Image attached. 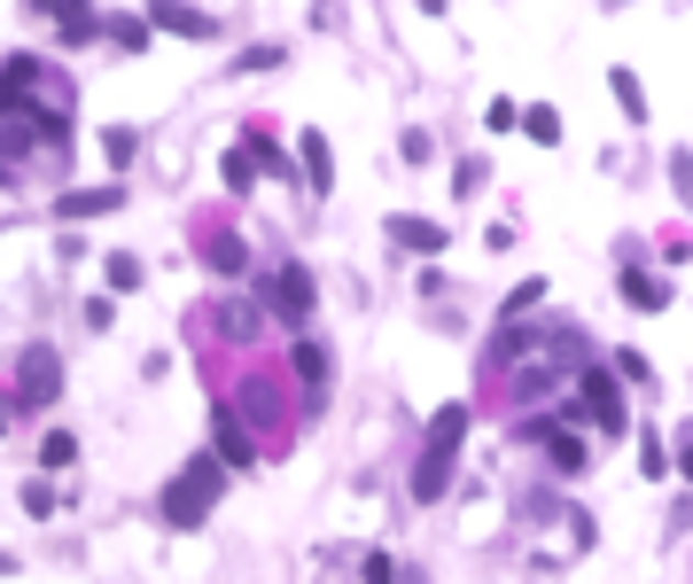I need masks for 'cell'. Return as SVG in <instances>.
I'll use <instances>...</instances> for the list:
<instances>
[{
	"instance_id": "cell-1",
	"label": "cell",
	"mask_w": 693,
	"mask_h": 584,
	"mask_svg": "<svg viewBox=\"0 0 693 584\" xmlns=\"http://www.w3.org/2000/svg\"><path fill=\"white\" fill-rule=\"evenodd\" d=\"M561 422L592 429L600 445H608V437H631V405H624V382H616V367L584 359V367L569 374V413H561Z\"/></svg>"
},
{
	"instance_id": "cell-2",
	"label": "cell",
	"mask_w": 693,
	"mask_h": 584,
	"mask_svg": "<svg viewBox=\"0 0 693 584\" xmlns=\"http://www.w3.org/2000/svg\"><path fill=\"white\" fill-rule=\"evenodd\" d=\"M460 445H468V405H437V413H428L421 452H413V498H421V507H437V498L452 491Z\"/></svg>"
},
{
	"instance_id": "cell-3",
	"label": "cell",
	"mask_w": 693,
	"mask_h": 584,
	"mask_svg": "<svg viewBox=\"0 0 693 584\" xmlns=\"http://www.w3.org/2000/svg\"><path fill=\"white\" fill-rule=\"evenodd\" d=\"M226 498V460L219 452H195L180 475L164 483V530H203V515Z\"/></svg>"
},
{
	"instance_id": "cell-4",
	"label": "cell",
	"mask_w": 693,
	"mask_h": 584,
	"mask_svg": "<svg viewBox=\"0 0 693 584\" xmlns=\"http://www.w3.org/2000/svg\"><path fill=\"white\" fill-rule=\"evenodd\" d=\"M312 304H320V296H312V266H304V258H281V266L266 273V312L289 319V327H304Z\"/></svg>"
},
{
	"instance_id": "cell-5",
	"label": "cell",
	"mask_w": 693,
	"mask_h": 584,
	"mask_svg": "<svg viewBox=\"0 0 693 584\" xmlns=\"http://www.w3.org/2000/svg\"><path fill=\"white\" fill-rule=\"evenodd\" d=\"M530 437H538V452H546V468H554V475H584V468H592L584 437H577V429H561L554 413H538V422H530Z\"/></svg>"
},
{
	"instance_id": "cell-6",
	"label": "cell",
	"mask_w": 693,
	"mask_h": 584,
	"mask_svg": "<svg viewBox=\"0 0 693 584\" xmlns=\"http://www.w3.org/2000/svg\"><path fill=\"white\" fill-rule=\"evenodd\" d=\"M234 413H242V422H257V429H289V390H281V382H266V374H257V382H242V397H234Z\"/></svg>"
},
{
	"instance_id": "cell-7",
	"label": "cell",
	"mask_w": 693,
	"mask_h": 584,
	"mask_svg": "<svg viewBox=\"0 0 693 584\" xmlns=\"http://www.w3.org/2000/svg\"><path fill=\"white\" fill-rule=\"evenodd\" d=\"M32 87H40V55H9V63H0V117L24 125V117L40 110V102H24Z\"/></svg>"
},
{
	"instance_id": "cell-8",
	"label": "cell",
	"mask_w": 693,
	"mask_h": 584,
	"mask_svg": "<svg viewBox=\"0 0 693 584\" xmlns=\"http://www.w3.org/2000/svg\"><path fill=\"white\" fill-rule=\"evenodd\" d=\"M382 234H390L398 249H413V258H445V242H452L437 218H413V211H390V226H382Z\"/></svg>"
},
{
	"instance_id": "cell-9",
	"label": "cell",
	"mask_w": 693,
	"mask_h": 584,
	"mask_svg": "<svg viewBox=\"0 0 693 584\" xmlns=\"http://www.w3.org/2000/svg\"><path fill=\"white\" fill-rule=\"evenodd\" d=\"M55 390H63V359H55L47 344L24 351V367H16V397H24V405H47Z\"/></svg>"
},
{
	"instance_id": "cell-10",
	"label": "cell",
	"mask_w": 693,
	"mask_h": 584,
	"mask_svg": "<svg viewBox=\"0 0 693 584\" xmlns=\"http://www.w3.org/2000/svg\"><path fill=\"white\" fill-rule=\"evenodd\" d=\"M118 203H125L118 180H102V188H63V195H55V218H110Z\"/></svg>"
},
{
	"instance_id": "cell-11",
	"label": "cell",
	"mask_w": 693,
	"mask_h": 584,
	"mask_svg": "<svg viewBox=\"0 0 693 584\" xmlns=\"http://www.w3.org/2000/svg\"><path fill=\"white\" fill-rule=\"evenodd\" d=\"M211 452H219L226 468H249V460H257V445H249V429H242V413H234V405L211 413Z\"/></svg>"
},
{
	"instance_id": "cell-12",
	"label": "cell",
	"mask_w": 693,
	"mask_h": 584,
	"mask_svg": "<svg viewBox=\"0 0 693 584\" xmlns=\"http://www.w3.org/2000/svg\"><path fill=\"white\" fill-rule=\"evenodd\" d=\"M297 164H304V188H312V195L335 188V148H327V133H297Z\"/></svg>"
},
{
	"instance_id": "cell-13",
	"label": "cell",
	"mask_w": 693,
	"mask_h": 584,
	"mask_svg": "<svg viewBox=\"0 0 693 584\" xmlns=\"http://www.w3.org/2000/svg\"><path fill=\"white\" fill-rule=\"evenodd\" d=\"M289 367H297V382H304V397L320 405V397H327V344H312V336H297V344H289Z\"/></svg>"
},
{
	"instance_id": "cell-14",
	"label": "cell",
	"mask_w": 693,
	"mask_h": 584,
	"mask_svg": "<svg viewBox=\"0 0 693 584\" xmlns=\"http://www.w3.org/2000/svg\"><path fill=\"white\" fill-rule=\"evenodd\" d=\"M624 304L631 312H670V281L647 273V266H624Z\"/></svg>"
},
{
	"instance_id": "cell-15",
	"label": "cell",
	"mask_w": 693,
	"mask_h": 584,
	"mask_svg": "<svg viewBox=\"0 0 693 584\" xmlns=\"http://www.w3.org/2000/svg\"><path fill=\"white\" fill-rule=\"evenodd\" d=\"M546 296H554V281H546V273H530V281H514V289H506V304H499V319H506V327H523V319H530V312H538Z\"/></svg>"
},
{
	"instance_id": "cell-16",
	"label": "cell",
	"mask_w": 693,
	"mask_h": 584,
	"mask_svg": "<svg viewBox=\"0 0 693 584\" xmlns=\"http://www.w3.org/2000/svg\"><path fill=\"white\" fill-rule=\"evenodd\" d=\"M211 327H219V336H226V344H249V336H257V327H266V312H257V304H234V296H226V304L211 312Z\"/></svg>"
},
{
	"instance_id": "cell-17",
	"label": "cell",
	"mask_w": 693,
	"mask_h": 584,
	"mask_svg": "<svg viewBox=\"0 0 693 584\" xmlns=\"http://www.w3.org/2000/svg\"><path fill=\"white\" fill-rule=\"evenodd\" d=\"M148 24L156 32H180V40H219V16H203V9H156Z\"/></svg>"
},
{
	"instance_id": "cell-18",
	"label": "cell",
	"mask_w": 693,
	"mask_h": 584,
	"mask_svg": "<svg viewBox=\"0 0 693 584\" xmlns=\"http://www.w3.org/2000/svg\"><path fill=\"white\" fill-rule=\"evenodd\" d=\"M608 94L624 102V117H631V125H647V117H655V110H647V87H639V70H624V63L608 70Z\"/></svg>"
},
{
	"instance_id": "cell-19",
	"label": "cell",
	"mask_w": 693,
	"mask_h": 584,
	"mask_svg": "<svg viewBox=\"0 0 693 584\" xmlns=\"http://www.w3.org/2000/svg\"><path fill=\"white\" fill-rule=\"evenodd\" d=\"M639 468H647V483L678 475V468H670V445H662V429H639Z\"/></svg>"
},
{
	"instance_id": "cell-20",
	"label": "cell",
	"mask_w": 693,
	"mask_h": 584,
	"mask_svg": "<svg viewBox=\"0 0 693 584\" xmlns=\"http://www.w3.org/2000/svg\"><path fill=\"white\" fill-rule=\"evenodd\" d=\"M203 258H211L219 273H242V266H249V249H242V234H211V242H203Z\"/></svg>"
},
{
	"instance_id": "cell-21",
	"label": "cell",
	"mask_w": 693,
	"mask_h": 584,
	"mask_svg": "<svg viewBox=\"0 0 693 584\" xmlns=\"http://www.w3.org/2000/svg\"><path fill=\"white\" fill-rule=\"evenodd\" d=\"M219 180H226L234 195H249V180H257V156H249V148H226V156H219Z\"/></svg>"
},
{
	"instance_id": "cell-22",
	"label": "cell",
	"mask_w": 693,
	"mask_h": 584,
	"mask_svg": "<svg viewBox=\"0 0 693 584\" xmlns=\"http://www.w3.org/2000/svg\"><path fill=\"white\" fill-rule=\"evenodd\" d=\"M523 133H530L538 148H561V110H546V102H538V110H523Z\"/></svg>"
},
{
	"instance_id": "cell-23",
	"label": "cell",
	"mask_w": 693,
	"mask_h": 584,
	"mask_svg": "<svg viewBox=\"0 0 693 584\" xmlns=\"http://www.w3.org/2000/svg\"><path fill=\"white\" fill-rule=\"evenodd\" d=\"M483 180H491V164H483V156H460V164H452V195H460V203H476Z\"/></svg>"
},
{
	"instance_id": "cell-24",
	"label": "cell",
	"mask_w": 693,
	"mask_h": 584,
	"mask_svg": "<svg viewBox=\"0 0 693 584\" xmlns=\"http://www.w3.org/2000/svg\"><path fill=\"white\" fill-rule=\"evenodd\" d=\"M281 63H289V47H281V40H257V47H242V55H234V70H281Z\"/></svg>"
},
{
	"instance_id": "cell-25",
	"label": "cell",
	"mask_w": 693,
	"mask_h": 584,
	"mask_svg": "<svg viewBox=\"0 0 693 584\" xmlns=\"http://www.w3.org/2000/svg\"><path fill=\"white\" fill-rule=\"evenodd\" d=\"M102 281H110V289H141V258H133V249H110Z\"/></svg>"
},
{
	"instance_id": "cell-26",
	"label": "cell",
	"mask_w": 693,
	"mask_h": 584,
	"mask_svg": "<svg viewBox=\"0 0 693 584\" xmlns=\"http://www.w3.org/2000/svg\"><path fill=\"white\" fill-rule=\"evenodd\" d=\"M670 195L693 211V148H670Z\"/></svg>"
},
{
	"instance_id": "cell-27",
	"label": "cell",
	"mask_w": 693,
	"mask_h": 584,
	"mask_svg": "<svg viewBox=\"0 0 693 584\" xmlns=\"http://www.w3.org/2000/svg\"><path fill=\"white\" fill-rule=\"evenodd\" d=\"M608 359H616V382H647V374H655V359H647V351H631V344H624V351H608Z\"/></svg>"
},
{
	"instance_id": "cell-28",
	"label": "cell",
	"mask_w": 693,
	"mask_h": 584,
	"mask_svg": "<svg viewBox=\"0 0 693 584\" xmlns=\"http://www.w3.org/2000/svg\"><path fill=\"white\" fill-rule=\"evenodd\" d=\"M40 460H47V468H70V460H78V437H70V429H47Z\"/></svg>"
},
{
	"instance_id": "cell-29",
	"label": "cell",
	"mask_w": 693,
	"mask_h": 584,
	"mask_svg": "<svg viewBox=\"0 0 693 584\" xmlns=\"http://www.w3.org/2000/svg\"><path fill=\"white\" fill-rule=\"evenodd\" d=\"M398 156H405V164H428V156H437V141H428L421 125H405V133H398Z\"/></svg>"
},
{
	"instance_id": "cell-30",
	"label": "cell",
	"mask_w": 693,
	"mask_h": 584,
	"mask_svg": "<svg viewBox=\"0 0 693 584\" xmlns=\"http://www.w3.org/2000/svg\"><path fill=\"white\" fill-rule=\"evenodd\" d=\"M102 32H110L118 47H141V40H148V24H141V16H102Z\"/></svg>"
},
{
	"instance_id": "cell-31",
	"label": "cell",
	"mask_w": 693,
	"mask_h": 584,
	"mask_svg": "<svg viewBox=\"0 0 693 584\" xmlns=\"http://www.w3.org/2000/svg\"><path fill=\"white\" fill-rule=\"evenodd\" d=\"M483 125H491V133H514V125H523V102H506V94H499V102L483 110Z\"/></svg>"
},
{
	"instance_id": "cell-32",
	"label": "cell",
	"mask_w": 693,
	"mask_h": 584,
	"mask_svg": "<svg viewBox=\"0 0 693 584\" xmlns=\"http://www.w3.org/2000/svg\"><path fill=\"white\" fill-rule=\"evenodd\" d=\"M359 584H398V561H390V553H367V561H359Z\"/></svg>"
},
{
	"instance_id": "cell-33",
	"label": "cell",
	"mask_w": 693,
	"mask_h": 584,
	"mask_svg": "<svg viewBox=\"0 0 693 584\" xmlns=\"http://www.w3.org/2000/svg\"><path fill=\"white\" fill-rule=\"evenodd\" d=\"M670 468H678V475H685V483H693V422H685V429H678V445H670Z\"/></svg>"
},
{
	"instance_id": "cell-34",
	"label": "cell",
	"mask_w": 693,
	"mask_h": 584,
	"mask_svg": "<svg viewBox=\"0 0 693 584\" xmlns=\"http://www.w3.org/2000/svg\"><path fill=\"white\" fill-rule=\"evenodd\" d=\"M24 515H55V491L47 483H24Z\"/></svg>"
},
{
	"instance_id": "cell-35",
	"label": "cell",
	"mask_w": 693,
	"mask_h": 584,
	"mask_svg": "<svg viewBox=\"0 0 693 584\" xmlns=\"http://www.w3.org/2000/svg\"><path fill=\"white\" fill-rule=\"evenodd\" d=\"M0 188H16V172H9V164H0Z\"/></svg>"
},
{
	"instance_id": "cell-36",
	"label": "cell",
	"mask_w": 693,
	"mask_h": 584,
	"mask_svg": "<svg viewBox=\"0 0 693 584\" xmlns=\"http://www.w3.org/2000/svg\"><path fill=\"white\" fill-rule=\"evenodd\" d=\"M9 569H16V561H9V553H0V576H9Z\"/></svg>"
}]
</instances>
